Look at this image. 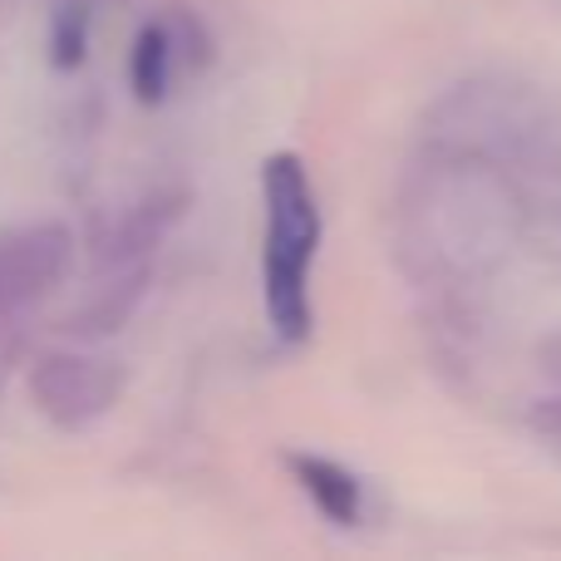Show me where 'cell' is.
Here are the masks:
<instances>
[{
    "mask_svg": "<svg viewBox=\"0 0 561 561\" xmlns=\"http://www.w3.org/2000/svg\"><path fill=\"white\" fill-rule=\"evenodd\" d=\"M537 365H542V375L561 389V335H547L542 345H537Z\"/></svg>",
    "mask_w": 561,
    "mask_h": 561,
    "instance_id": "10",
    "label": "cell"
},
{
    "mask_svg": "<svg viewBox=\"0 0 561 561\" xmlns=\"http://www.w3.org/2000/svg\"><path fill=\"white\" fill-rule=\"evenodd\" d=\"M128 389L124 359L99 350H45L25 369V394L35 414L59 434H84L99 419L114 414Z\"/></svg>",
    "mask_w": 561,
    "mask_h": 561,
    "instance_id": "2",
    "label": "cell"
},
{
    "mask_svg": "<svg viewBox=\"0 0 561 561\" xmlns=\"http://www.w3.org/2000/svg\"><path fill=\"white\" fill-rule=\"evenodd\" d=\"M183 79V55H178V35H173V15H153L138 25L134 45H128V89L144 108L168 104L173 84Z\"/></svg>",
    "mask_w": 561,
    "mask_h": 561,
    "instance_id": "6",
    "label": "cell"
},
{
    "mask_svg": "<svg viewBox=\"0 0 561 561\" xmlns=\"http://www.w3.org/2000/svg\"><path fill=\"white\" fill-rule=\"evenodd\" d=\"M262 203H266V237H262V296L266 320L280 345H306L316 310H310V266L320 252V203L310 173L296 153H272L262 168Z\"/></svg>",
    "mask_w": 561,
    "mask_h": 561,
    "instance_id": "1",
    "label": "cell"
},
{
    "mask_svg": "<svg viewBox=\"0 0 561 561\" xmlns=\"http://www.w3.org/2000/svg\"><path fill=\"white\" fill-rule=\"evenodd\" d=\"M89 39H94V0H55V10H49V69L75 75L89 59Z\"/></svg>",
    "mask_w": 561,
    "mask_h": 561,
    "instance_id": "8",
    "label": "cell"
},
{
    "mask_svg": "<svg viewBox=\"0 0 561 561\" xmlns=\"http://www.w3.org/2000/svg\"><path fill=\"white\" fill-rule=\"evenodd\" d=\"M148 276H153V272H148V262H134V266L108 272L104 286H99L84 306L69 310L59 330H65V335H75V340H104V335H114V330H124L128 316L138 310V300H144Z\"/></svg>",
    "mask_w": 561,
    "mask_h": 561,
    "instance_id": "7",
    "label": "cell"
},
{
    "mask_svg": "<svg viewBox=\"0 0 561 561\" xmlns=\"http://www.w3.org/2000/svg\"><path fill=\"white\" fill-rule=\"evenodd\" d=\"M523 419H527V428H533V434L547 438V444H561V389H557V394H547V399H533Z\"/></svg>",
    "mask_w": 561,
    "mask_h": 561,
    "instance_id": "9",
    "label": "cell"
},
{
    "mask_svg": "<svg viewBox=\"0 0 561 561\" xmlns=\"http://www.w3.org/2000/svg\"><path fill=\"white\" fill-rule=\"evenodd\" d=\"M280 463H286V473L296 478V488L310 497V507H316L330 527L365 523V483H359L355 468L335 463V458L306 454V448H286Z\"/></svg>",
    "mask_w": 561,
    "mask_h": 561,
    "instance_id": "5",
    "label": "cell"
},
{
    "mask_svg": "<svg viewBox=\"0 0 561 561\" xmlns=\"http://www.w3.org/2000/svg\"><path fill=\"white\" fill-rule=\"evenodd\" d=\"M75 227L59 217L20 222L0 232V335L20 325L39 300H49L75 272Z\"/></svg>",
    "mask_w": 561,
    "mask_h": 561,
    "instance_id": "3",
    "label": "cell"
},
{
    "mask_svg": "<svg viewBox=\"0 0 561 561\" xmlns=\"http://www.w3.org/2000/svg\"><path fill=\"white\" fill-rule=\"evenodd\" d=\"M187 213V187H153L144 193L134 207L104 222L94 232V266L99 272H118V266L148 262V256L163 247V237L183 222Z\"/></svg>",
    "mask_w": 561,
    "mask_h": 561,
    "instance_id": "4",
    "label": "cell"
}]
</instances>
